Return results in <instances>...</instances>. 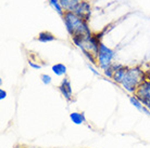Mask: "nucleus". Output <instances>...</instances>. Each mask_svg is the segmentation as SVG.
<instances>
[{
  "instance_id": "9d476101",
  "label": "nucleus",
  "mask_w": 150,
  "mask_h": 148,
  "mask_svg": "<svg viewBox=\"0 0 150 148\" xmlns=\"http://www.w3.org/2000/svg\"><path fill=\"white\" fill-rule=\"evenodd\" d=\"M37 40L42 42V43H46V42H50V41L56 40V37L51 33H49V31H41V33L38 34Z\"/></svg>"
},
{
  "instance_id": "0eeeda50",
  "label": "nucleus",
  "mask_w": 150,
  "mask_h": 148,
  "mask_svg": "<svg viewBox=\"0 0 150 148\" xmlns=\"http://www.w3.org/2000/svg\"><path fill=\"white\" fill-rule=\"evenodd\" d=\"M127 69H128V67L123 66V65H121L117 69H115V71H114V74H113V77H112L113 81L116 82V83H119V84H122Z\"/></svg>"
},
{
  "instance_id": "f3484780",
  "label": "nucleus",
  "mask_w": 150,
  "mask_h": 148,
  "mask_svg": "<svg viewBox=\"0 0 150 148\" xmlns=\"http://www.w3.org/2000/svg\"><path fill=\"white\" fill-rule=\"evenodd\" d=\"M6 97H7V92H6L4 89H0V100L2 101V100H4Z\"/></svg>"
},
{
  "instance_id": "ddd939ff",
  "label": "nucleus",
  "mask_w": 150,
  "mask_h": 148,
  "mask_svg": "<svg viewBox=\"0 0 150 148\" xmlns=\"http://www.w3.org/2000/svg\"><path fill=\"white\" fill-rule=\"evenodd\" d=\"M49 3L51 4L54 9L57 10V12L59 13V14L61 15H63V9H62V7H61V4H60V1L59 0H49Z\"/></svg>"
},
{
  "instance_id": "9b49d317",
  "label": "nucleus",
  "mask_w": 150,
  "mask_h": 148,
  "mask_svg": "<svg viewBox=\"0 0 150 148\" xmlns=\"http://www.w3.org/2000/svg\"><path fill=\"white\" fill-rule=\"evenodd\" d=\"M51 71H53V74H56L57 76H63V75L67 74V66L64 64L58 63L54 64L52 67H51Z\"/></svg>"
},
{
  "instance_id": "dca6fc26",
  "label": "nucleus",
  "mask_w": 150,
  "mask_h": 148,
  "mask_svg": "<svg viewBox=\"0 0 150 148\" xmlns=\"http://www.w3.org/2000/svg\"><path fill=\"white\" fill-rule=\"evenodd\" d=\"M28 64H30V66L32 67V68H34V69H39V68L41 67L39 64H35L34 62H32V61H30V62H28Z\"/></svg>"
},
{
  "instance_id": "a211bd4d",
  "label": "nucleus",
  "mask_w": 150,
  "mask_h": 148,
  "mask_svg": "<svg viewBox=\"0 0 150 148\" xmlns=\"http://www.w3.org/2000/svg\"><path fill=\"white\" fill-rule=\"evenodd\" d=\"M15 148H16V147H15Z\"/></svg>"
},
{
  "instance_id": "39448f33",
  "label": "nucleus",
  "mask_w": 150,
  "mask_h": 148,
  "mask_svg": "<svg viewBox=\"0 0 150 148\" xmlns=\"http://www.w3.org/2000/svg\"><path fill=\"white\" fill-rule=\"evenodd\" d=\"M74 13L77 16H79L81 19L85 20L86 22H88V20L90 17V13H91V9H90V4L86 1H81L79 6L76 7L74 10Z\"/></svg>"
},
{
  "instance_id": "f8f14e48",
  "label": "nucleus",
  "mask_w": 150,
  "mask_h": 148,
  "mask_svg": "<svg viewBox=\"0 0 150 148\" xmlns=\"http://www.w3.org/2000/svg\"><path fill=\"white\" fill-rule=\"evenodd\" d=\"M129 102H131L132 105H133L135 108H137L139 111H143L144 105L142 104V102L135 96V95H131V96H129Z\"/></svg>"
},
{
  "instance_id": "f03ea898",
  "label": "nucleus",
  "mask_w": 150,
  "mask_h": 148,
  "mask_svg": "<svg viewBox=\"0 0 150 148\" xmlns=\"http://www.w3.org/2000/svg\"><path fill=\"white\" fill-rule=\"evenodd\" d=\"M145 81L144 77V71L139 67H128L125 78L122 82V87L126 90L127 92L135 94L136 90L138 87Z\"/></svg>"
},
{
  "instance_id": "7ed1b4c3",
  "label": "nucleus",
  "mask_w": 150,
  "mask_h": 148,
  "mask_svg": "<svg viewBox=\"0 0 150 148\" xmlns=\"http://www.w3.org/2000/svg\"><path fill=\"white\" fill-rule=\"evenodd\" d=\"M113 57H114V51L101 42L99 45L97 53V62L99 64V67L102 68L103 71L107 69L109 66H111Z\"/></svg>"
},
{
  "instance_id": "1a4fd4ad",
  "label": "nucleus",
  "mask_w": 150,
  "mask_h": 148,
  "mask_svg": "<svg viewBox=\"0 0 150 148\" xmlns=\"http://www.w3.org/2000/svg\"><path fill=\"white\" fill-rule=\"evenodd\" d=\"M70 119L71 121L76 126L83 124L84 122H86V117L84 115V112H77V111H73L70 114Z\"/></svg>"
},
{
  "instance_id": "6e6552de",
  "label": "nucleus",
  "mask_w": 150,
  "mask_h": 148,
  "mask_svg": "<svg viewBox=\"0 0 150 148\" xmlns=\"http://www.w3.org/2000/svg\"><path fill=\"white\" fill-rule=\"evenodd\" d=\"M62 9H64V12H74V10L76 9V7L79 6V3L81 2V0H59Z\"/></svg>"
},
{
  "instance_id": "4468645a",
  "label": "nucleus",
  "mask_w": 150,
  "mask_h": 148,
  "mask_svg": "<svg viewBox=\"0 0 150 148\" xmlns=\"http://www.w3.org/2000/svg\"><path fill=\"white\" fill-rule=\"evenodd\" d=\"M40 79H41V82H42L44 84H46V85L50 84V83H51V81H52L51 77H50L49 75H47V74H42V75H41Z\"/></svg>"
},
{
  "instance_id": "423d86ee",
  "label": "nucleus",
  "mask_w": 150,
  "mask_h": 148,
  "mask_svg": "<svg viewBox=\"0 0 150 148\" xmlns=\"http://www.w3.org/2000/svg\"><path fill=\"white\" fill-rule=\"evenodd\" d=\"M59 91L61 92V94L64 96V98L68 101V102H71L72 98H73V91H72V85L71 81L69 80L68 78H64L61 84L59 85Z\"/></svg>"
},
{
  "instance_id": "f257e3e1",
  "label": "nucleus",
  "mask_w": 150,
  "mask_h": 148,
  "mask_svg": "<svg viewBox=\"0 0 150 148\" xmlns=\"http://www.w3.org/2000/svg\"><path fill=\"white\" fill-rule=\"evenodd\" d=\"M62 16H63V21L67 26V29H68L69 34L71 35V37L75 35L88 36L91 34L86 21L77 16L74 12L65 11Z\"/></svg>"
},
{
  "instance_id": "20e7f679",
  "label": "nucleus",
  "mask_w": 150,
  "mask_h": 148,
  "mask_svg": "<svg viewBox=\"0 0 150 148\" xmlns=\"http://www.w3.org/2000/svg\"><path fill=\"white\" fill-rule=\"evenodd\" d=\"M134 95L150 110V80H145L136 90Z\"/></svg>"
},
{
  "instance_id": "2eb2a0df",
  "label": "nucleus",
  "mask_w": 150,
  "mask_h": 148,
  "mask_svg": "<svg viewBox=\"0 0 150 148\" xmlns=\"http://www.w3.org/2000/svg\"><path fill=\"white\" fill-rule=\"evenodd\" d=\"M103 73H105V75L107 76V77H109L112 79L113 77V74H114V69H113V67H112V64H111V66H109L107 69H105L103 71Z\"/></svg>"
}]
</instances>
